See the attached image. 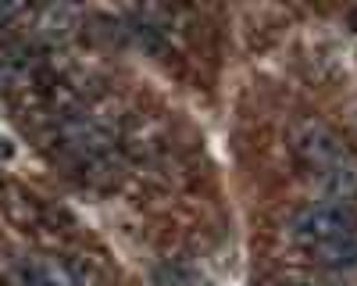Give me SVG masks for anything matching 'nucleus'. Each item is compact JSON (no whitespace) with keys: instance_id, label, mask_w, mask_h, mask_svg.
Instances as JSON below:
<instances>
[{"instance_id":"obj_1","label":"nucleus","mask_w":357,"mask_h":286,"mask_svg":"<svg viewBox=\"0 0 357 286\" xmlns=\"http://www.w3.org/2000/svg\"><path fill=\"white\" fill-rule=\"evenodd\" d=\"M347 236H357V211L340 200H311L286 225V240L301 250H318Z\"/></svg>"},{"instance_id":"obj_8","label":"nucleus","mask_w":357,"mask_h":286,"mask_svg":"<svg viewBox=\"0 0 357 286\" xmlns=\"http://www.w3.org/2000/svg\"><path fill=\"white\" fill-rule=\"evenodd\" d=\"M22 18H33V11H29V8H15V4H0V29H8V25H15Z\"/></svg>"},{"instance_id":"obj_9","label":"nucleus","mask_w":357,"mask_h":286,"mask_svg":"<svg viewBox=\"0 0 357 286\" xmlns=\"http://www.w3.org/2000/svg\"><path fill=\"white\" fill-rule=\"evenodd\" d=\"M282 286H350V283H336V279H289Z\"/></svg>"},{"instance_id":"obj_2","label":"nucleus","mask_w":357,"mask_h":286,"mask_svg":"<svg viewBox=\"0 0 357 286\" xmlns=\"http://www.w3.org/2000/svg\"><path fill=\"white\" fill-rule=\"evenodd\" d=\"M289 147H293L296 165H301L307 176H314V172L329 168V165H336L340 158L350 154V147L343 143V136H340L333 126H325L321 119L296 122L293 133H289Z\"/></svg>"},{"instance_id":"obj_7","label":"nucleus","mask_w":357,"mask_h":286,"mask_svg":"<svg viewBox=\"0 0 357 286\" xmlns=\"http://www.w3.org/2000/svg\"><path fill=\"white\" fill-rule=\"evenodd\" d=\"M18 279H22V286H50V283L43 279V272H40L36 262H25V265L18 269Z\"/></svg>"},{"instance_id":"obj_6","label":"nucleus","mask_w":357,"mask_h":286,"mask_svg":"<svg viewBox=\"0 0 357 286\" xmlns=\"http://www.w3.org/2000/svg\"><path fill=\"white\" fill-rule=\"evenodd\" d=\"M33 18H36V25H40V33L43 36H65L68 29L75 25V11H68V8H43V11H33Z\"/></svg>"},{"instance_id":"obj_4","label":"nucleus","mask_w":357,"mask_h":286,"mask_svg":"<svg viewBox=\"0 0 357 286\" xmlns=\"http://www.w3.org/2000/svg\"><path fill=\"white\" fill-rule=\"evenodd\" d=\"M314 257V265L333 272V276H347V272H357V236H347V240H336V243H325L318 250H307Z\"/></svg>"},{"instance_id":"obj_3","label":"nucleus","mask_w":357,"mask_h":286,"mask_svg":"<svg viewBox=\"0 0 357 286\" xmlns=\"http://www.w3.org/2000/svg\"><path fill=\"white\" fill-rule=\"evenodd\" d=\"M307 179H311V186H314L325 200L354 204V197H357V158L347 154V158H340L336 165L314 172V176H307Z\"/></svg>"},{"instance_id":"obj_5","label":"nucleus","mask_w":357,"mask_h":286,"mask_svg":"<svg viewBox=\"0 0 357 286\" xmlns=\"http://www.w3.org/2000/svg\"><path fill=\"white\" fill-rule=\"evenodd\" d=\"M4 208L8 215L22 225V229H47V208L40 204V200L33 193H25V190H8V200H4Z\"/></svg>"}]
</instances>
